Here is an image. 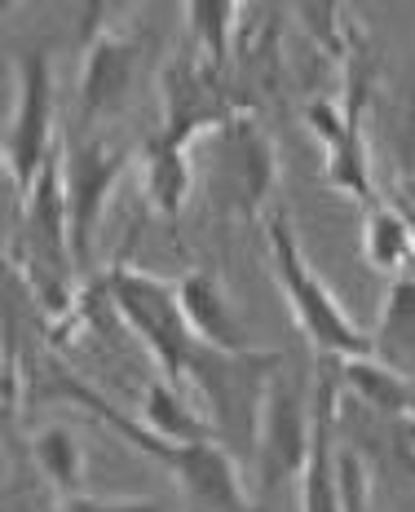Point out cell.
Listing matches in <instances>:
<instances>
[{"instance_id":"7","label":"cell","mask_w":415,"mask_h":512,"mask_svg":"<svg viewBox=\"0 0 415 512\" xmlns=\"http://www.w3.org/2000/svg\"><path fill=\"white\" fill-rule=\"evenodd\" d=\"M305 124L323 146V181L332 190L363 199L367 208L380 204L376 181H371V151L363 137V80H349L345 106L336 102H310Z\"/></svg>"},{"instance_id":"9","label":"cell","mask_w":415,"mask_h":512,"mask_svg":"<svg viewBox=\"0 0 415 512\" xmlns=\"http://www.w3.org/2000/svg\"><path fill=\"white\" fill-rule=\"evenodd\" d=\"M345 389L336 358H318L314 367V446L301 477V512H349L340 495V455H336V398Z\"/></svg>"},{"instance_id":"16","label":"cell","mask_w":415,"mask_h":512,"mask_svg":"<svg viewBox=\"0 0 415 512\" xmlns=\"http://www.w3.org/2000/svg\"><path fill=\"white\" fill-rule=\"evenodd\" d=\"M137 420H142L155 437H164V442H173V446L217 442L212 424L204 420V415H195V407L186 402V393L177 389V384H168V380H151L142 389V411H137Z\"/></svg>"},{"instance_id":"6","label":"cell","mask_w":415,"mask_h":512,"mask_svg":"<svg viewBox=\"0 0 415 512\" xmlns=\"http://www.w3.org/2000/svg\"><path fill=\"white\" fill-rule=\"evenodd\" d=\"M53 67H49V49L31 45L23 53L18 67V102L5 120V186L18 195H31L40 168L49 164V155L58 151L53 142Z\"/></svg>"},{"instance_id":"3","label":"cell","mask_w":415,"mask_h":512,"mask_svg":"<svg viewBox=\"0 0 415 512\" xmlns=\"http://www.w3.org/2000/svg\"><path fill=\"white\" fill-rule=\"evenodd\" d=\"M102 283H106V296H111L115 318L142 340V349L151 354L159 376L182 389L186 362H190V354H195L199 340L186 323L177 283L159 279V274H151V270H137L133 261H124V256L102 274Z\"/></svg>"},{"instance_id":"4","label":"cell","mask_w":415,"mask_h":512,"mask_svg":"<svg viewBox=\"0 0 415 512\" xmlns=\"http://www.w3.org/2000/svg\"><path fill=\"white\" fill-rule=\"evenodd\" d=\"M270 261L279 274V287L287 296L296 327L305 332V340L314 345L318 358H336V362H354V358H376V340L349 318V309L336 301L323 287V279L314 274V265L305 261L301 243H296L287 217H270Z\"/></svg>"},{"instance_id":"11","label":"cell","mask_w":415,"mask_h":512,"mask_svg":"<svg viewBox=\"0 0 415 512\" xmlns=\"http://www.w3.org/2000/svg\"><path fill=\"white\" fill-rule=\"evenodd\" d=\"M177 296H182L186 323L195 332L199 345L221 349V354H248V336L239 327V314H234L226 287L212 270H190L177 279Z\"/></svg>"},{"instance_id":"14","label":"cell","mask_w":415,"mask_h":512,"mask_svg":"<svg viewBox=\"0 0 415 512\" xmlns=\"http://www.w3.org/2000/svg\"><path fill=\"white\" fill-rule=\"evenodd\" d=\"M371 340H376V362L415 384V270L389 279L380 327Z\"/></svg>"},{"instance_id":"15","label":"cell","mask_w":415,"mask_h":512,"mask_svg":"<svg viewBox=\"0 0 415 512\" xmlns=\"http://www.w3.org/2000/svg\"><path fill=\"white\" fill-rule=\"evenodd\" d=\"M27 460L36 464V473L45 477L62 504L84 495V446L71 424H45V429L31 433Z\"/></svg>"},{"instance_id":"19","label":"cell","mask_w":415,"mask_h":512,"mask_svg":"<svg viewBox=\"0 0 415 512\" xmlns=\"http://www.w3.org/2000/svg\"><path fill=\"white\" fill-rule=\"evenodd\" d=\"M340 376H345V389L354 393V398H363L371 411H380V415H415L411 380H402L398 371L385 367V362H376V358L340 362Z\"/></svg>"},{"instance_id":"5","label":"cell","mask_w":415,"mask_h":512,"mask_svg":"<svg viewBox=\"0 0 415 512\" xmlns=\"http://www.w3.org/2000/svg\"><path fill=\"white\" fill-rule=\"evenodd\" d=\"M314 446V393H305L301 376H274L261 407V429L252 446V499L265 508L283 486H301Z\"/></svg>"},{"instance_id":"17","label":"cell","mask_w":415,"mask_h":512,"mask_svg":"<svg viewBox=\"0 0 415 512\" xmlns=\"http://www.w3.org/2000/svg\"><path fill=\"white\" fill-rule=\"evenodd\" d=\"M363 261L371 270L389 274H407L415 265V234H411V221L407 212H398L393 204L380 199L376 208H367V221H363Z\"/></svg>"},{"instance_id":"12","label":"cell","mask_w":415,"mask_h":512,"mask_svg":"<svg viewBox=\"0 0 415 512\" xmlns=\"http://www.w3.org/2000/svg\"><path fill=\"white\" fill-rule=\"evenodd\" d=\"M190 142H177L168 133H155L142 151V190H146V204H151L155 217L164 221H182V208L190 199Z\"/></svg>"},{"instance_id":"2","label":"cell","mask_w":415,"mask_h":512,"mask_svg":"<svg viewBox=\"0 0 415 512\" xmlns=\"http://www.w3.org/2000/svg\"><path fill=\"white\" fill-rule=\"evenodd\" d=\"M279 354H261V349H248V354H221V349L195 345V354L186 362L182 389H195L199 407H204V420L212 424L217 442L226 451H252L257 446V429H261V407L265 393H270L274 367H279Z\"/></svg>"},{"instance_id":"13","label":"cell","mask_w":415,"mask_h":512,"mask_svg":"<svg viewBox=\"0 0 415 512\" xmlns=\"http://www.w3.org/2000/svg\"><path fill=\"white\" fill-rule=\"evenodd\" d=\"M230 146V164H234V181H239V199L248 212H257L265 204V195L274 190V146L270 137L257 128V115L248 106H239V115L221 128Z\"/></svg>"},{"instance_id":"21","label":"cell","mask_w":415,"mask_h":512,"mask_svg":"<svg viewBox=\"0 0 415 512\" xmlns=\"http://www.w3.org/2000/svg\"><path fill=\"white\" fill-rule=\"evenodd\" d=\"M67 512H164V504L159 499H146V495H137V499H102V495H80V499H71Z\"/></svg>"},{"instance_id":"8","label":"cell","mask_w":415,"mask_h":512,"mask_svg":"<svg viewBox=\"0 0 415 512\" xmlns=\"http://www.w3.org/2000/svg\"><path fill=\"white\" fill-rule=\"evenodd\" d=\"M124 173V155L115 151L106 137L84 133L80 142L67 146L62 159V177H67V217H71V252H76V270L93 274V248H98V226L106 217V199H111L115 181Z\"/></svg>"},{"instance_id":"20","label":"cell","mask_w":415,"mask_h":512,"mask_svg":"<svg viewBox=\"0 0 415 512\" xmlns=\"http://www.w3.org/2000/svg\"><path fill=\"white\" fill-rule=\"evenodd\" d=\"M301 18H305V23H318V27H310V36L318 40V45H323L327 53H336V58H345V53H349V40H354L349 31L336 27L340 18H345V9H340V5H305Z\"/></svg>"},{"instance_id":"1","label":"cell","mask_w":415,"mask_h":512,"mask_svg":"<svg viewBox=\"0 0 415 512\" xmlns=\"http://www.w3.org/2000/svg\"><path fill=\"white\" fill-rule=\"evenodd\" d=\"M49 380H53V384H49L53 398L80 402V407L98 415V420H102L115 437H124L133 451H142L151 464L164 468V473L173 477L177 486H182V495L190 499V508H199V512H261L257 499H252V486L243 482L239 464H234V455H230L221 442L173 446V442H164V437H155L142 420H137V415H124L120 407H111L102 393L84 389V380L71 376V371L53 367Z\"/></svg>"},{"instance_id":"18","label":"cell","mask_w":415,"mask_h":512,"mask_svg":"<svg viewBox=\"0 0 415 512\" xmlns=\"http://www.w3.org/2000/svg\"><path fill=\"white\" fill-rule=\"evenodd\" d=\"M239 18L243 9L230 5V0H195V5H186V31L195 40V58L217 76L230 71V45Z\"/></svg>"},{"instance_id":"10","label":"cell","mask_w":415,"mask_h":512,"mask_svg":"<svg viewBox=\"0 0 415 512\" xmlns=\"http://www.w3.org/2000/svg\"><path fill=\"white\" fill-rule=\"evenodd\" d=\"M102 9H93V31L89 45H84V67H80V124L93 128L106 115L124 111L133 84V67H137V49L133 40L115 36L111 27L98 23Z\"/></svg>"}]
</instances>
